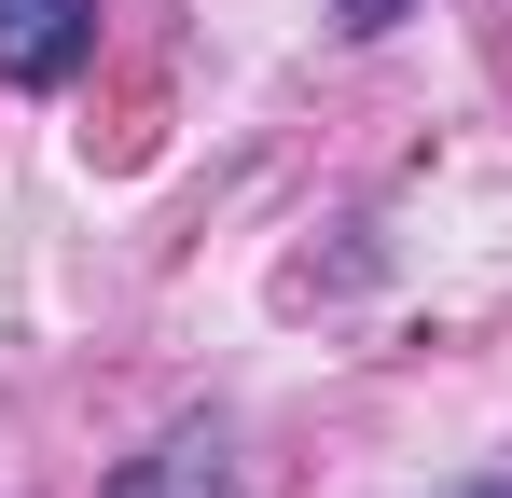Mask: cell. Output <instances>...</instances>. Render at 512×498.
I'll return each instance as SVG.
<instances>
[{
	"instance_id": "obj_4",
	"label": "cell",
	"mask_w": 512,
	"mask_h": 498,
	"mask_svg": "<svg viewBox=\"0 0 512 498\" xmlns=\"http://www.w3.org/2000/svg\"><path fill=\"white\" fill-rule=\"evenodd\" d=\"M471 498H512V485H471Z\"/></svg>"
},
{
	"instance_id": "obj_2",
	"label": "cell",
	"mask_w": 512,
	"mask_h": 498,
	"mask_svg": "<svg viewBox=\"0 0 512 498\" xmlns=\"http://www.w3.org/2000/svg\"><path fill=\"white\" fill-rule=\"evenodd\" d=\"M222 485H236V471H222V429L194 415V429H167V443H153V457H139L111 498H222Z\"/></svg>"
},
{
	"instance_id": "obj_3",
	"label": "cell",
	"mask_w": 512,
	"mask_h": 498,
	"mask_svg": "<svg viewBox=\"0 0 512 498\" xmlns=\"http://www.w3.org/2000/svg\"><path fill=\"white\" fill-rule=\"evenodd\" d=\"M346 28H402V0H346Z\"/></svg>"
},
{
	"instance_id": "obj_1",
	"label": "cell",
	"mask_w": 512,
	"mask_h": 498,
	"mask_svg": "<svg viewBox=\"0 0 512 498\" xmlns=\"http://www.w3.org/2000/svg\"><path fill=\"white\" fill-rule=\"evenodd\" d=\"M97 42V0H0V83H70Z\"/></svg>"
}]
</instances>
